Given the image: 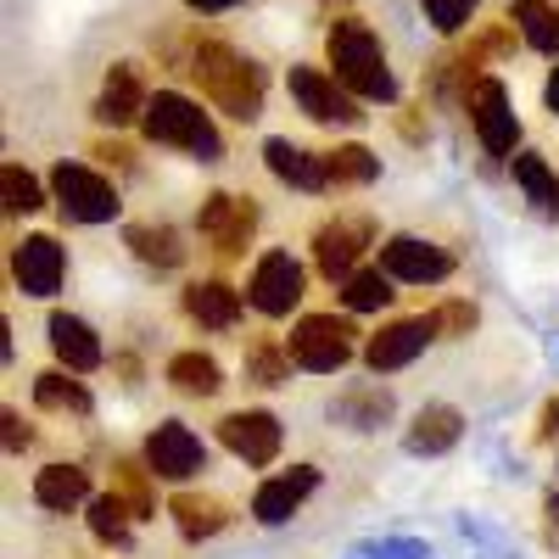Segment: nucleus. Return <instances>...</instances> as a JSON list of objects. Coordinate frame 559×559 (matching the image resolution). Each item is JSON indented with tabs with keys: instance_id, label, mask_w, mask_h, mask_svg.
<instances>
[{
	"instance_id": "1",
	"label": "nucleus",
	"mask_w": 559,
	"mask_h": 559,
	"mask_svg": "<svg viewBox=\"0 0 559 559\" xmlns=\"http://www.w3.org/2000/svg\"><path fill=\"white\" fill-rule=\"evenodd\" d=\"M324 51H331L336 79L358 102H397V79L386 68V51H381L376 28H369L364 17H336L331 34H324Z\"/></svg>"
},
{
	"instance_id": "2",
	"label": "nucleus",
	"mask_w": 559,
	"mask_h": 559,
	"mask_svg": "<svg viewBox=\"0 0 559 559\" xmlns=\"http://www.w3.org/2000/svg\"><path fill=\"white\" fill-rule=\"evenodd\" d=\"M191 73L202 79V90H207L213 107H224L229 118H241V123L258 118V107H263V73H258L252 62H241L229 45H218V39L197 45Z\"/></svg>"
},
{
	"instance_id": "3",
	"label": "nucleus",
	"mask_w": 559,
	"mask_h": 559,
	"mask_svg": "<svg viewBox=\"0 0 559 559\" xmlns=\"http://www.w3.org/2000/svg\"><path fill=\"white\" fill-rule=\"evenodd\" d=\"M140 129H146V140H157V146H179V152H191L202 163H213L224 152L213 118L191 96H179V90H157V96L146 102V112H140Z\"/></svg>"
},
{
	"instance_id": "4",
	"label": "nucleus",
	"mask_w": 559,
	"mask_h": 559,
	"mask_svg": "<svg viewBox=\"0 0 559 559\" xmlns=\"http://www.w3.org/2000/svg\"><path fill=\"white\" fill-rule=\"evenodd\" d=\"M353 324L347 319H336V313H308V319H297V331H292V358H297V369H308V376H336V369L353 358Z\"/></svg>"
},
{
	"instance_id": "5",
	"label": "nucleus",
	"mask_w": 559,
	"mask_h": 559,
	"mask_svg": "<svg viewBox=\"0 0 559 559\" xmlns=\"http://www.w3.org/2000/svg\"><path fill=\"white\" fill-rule=\"evenodd\" d=\"M51 191H57V207L73 218V224H107L118 218V191L84 163H57L51 168Z\"/></svg>"
},
{
	"instance_id": "6",
	"label": "nucleus",
	"mask_w": 559,
	"mask_h": 559,
	"mask_svg": "<svg viewBox=\"0 0 559 559\" xmlns=\"http://www.w3.org/2000/svg\"><path fill=\"white\" fill-rule=\"evenodd\" d=\"M292 102L313 118V123H358V96L336 79V73H319V68H292Z\"/></svg>"
},
{
	"instance_id": "7",
	"label": "nucleus",
	"mask_w": 559,
	"mask_h": 559,
	"mask_svg": "<svg viewBox=\"0 0 559 559\" xmlns=\"http://www.w3.org/2000/svg\"><path fill=\"white\" fill-rule=\"evenodd\" d=\"M247 302L269 319H286L297 302H302V263L292 252H263L258 269H252V286H247Z\"/></svg>"
},
{
	"instance_id": "8",
	"label": "nucleus",
	"mask_w": 559,
	"mask_h": 559,
	"mask_svg": "<svg viewBox=\"0 0 559 559\" xmlns=\"http://www.w3.org/2000/svg\"><path fill=\"white\" fill-rule=\"evenodd\" d=\"M197 229L213 241L218 258H236V252L252 241V229H258V207H252V197H224V191H213V197L202 202V213H197Z\"/></svg>"
},
{
	"instance_id": "9",
	"label": "nucleus",
	"mask_w": 559,
	"mask_h": 559,
	"mask_svg": "<svg viewBox=\"0 0 559 559\" xmlns=\"http://www.w3.org/2000/svg\"><path fill=\"white\" fill-rule=\"evenodd\" d=\"M464 102H471V123H476L481 146H487L492 157H509V152H515L521 123H515V112H509V90H503L498 79H476Z\"/></svg>"
},
{
	"instance_id": "10",
	"label": "nucleus",
	"mask_w": 559,
	"mask_h": 559,
	"mask_svg": "<svg viewBox=\"0 0 559 559\" xmlns=\"http://www.w3.org/2000/svg\"><path fill=\"white\" fill-rule=\"evenodd\" d=\"M146 464H152V476H163V481H185V476H197L207 464V453H202V437L191 426L163 419V426L146 437Z\"/></svg>"
},
{
	"instance_id": "11",
	"label": "nucleus",
	"mask_w": 559,
	"mask_h": 559,
	"mask_svg": "<svg viewBox=\"0 0 559 559\" xmlns=\"http://www.w3.org/2000/svg\"><path fill=\"white\" fill-rule=\"evenodd\" d=\"M381 269L392 280H408V286H437V280L453 274V258L437 241H419V236H392L381 247Z\"/></svg>"
},
{
	"instance_id": "12",
	"label": "nucleus",
	"mask_w": 559,
	"mask_h": 559,
	"mask_svg": "<svg viewBox=\"0 0 559 559\" xmlns=\"http://www.w3.org/2000/svg\"><path fill=\"white\" fill-rule=\"evenodd\" d=\"M369 218H331V224H319V236H313V263H319V274L324 280H347L353 274V263L364 258V247H369Z\"/></svg>"
},
{
	"instance_id": "13",
	"label": "nucleus",
	"mask_w": 559,
	"mask_h": 559,
	"mask_svg": "<svg viewBox=\"0 0 559 559\" xmlns=\"http://www.w3.org/2000/svg\"><path fill=\"white\" fill-rule=\"evenodd\" d=\"M12 274L28 297H57L62 292V274H68V258L51 236H23L17 252H12Z\"/></svg>"
},
{
	"instance_id": "14",
	"label": "nucleus",
	"mask_w": 559,
	"mask_h": 559,
	"mask_svg": "<svg viewBox=\"0 0 559 559\" xmlns=\"http://www.w3.org/2000/svg\"><path fill=\"white\" fill-rule=\"evenodd\" d=\"M218 442L236 459H247V464H274V453H280V419L263 414V408H241V414L218 419Z\"/></svg>"
},
{
	"instance_id": "15",
	"label": "nucleus",
	"mask_w": 559,
	"mask_h": 559,
	"mask_svg": "<svg viewBox=\"0 0 559 559\" xmlns=\"http://www.w3.org/2000/svg\"><path fill=\"white\" fill-rule=\"evenodd\" d=\"M431 336H437L431 319H397V324H386L381 336H369L364 364L376 369V376H392V369H403V364H414L419 353H426Z\"/></svg>"
},
{
	"instance_id": "16",
	"label": "nucleus",
	"mask_w": 559,
	"mask_h": 559,
	"mask_svg": "<svg viewBox=\"0 0 559 559\" xmlns=\"http://www.w3.org/2000/svg\"><path fill=\"white\" fill-rule=\"evenodd\" d=\"M313 487H319V471H313V464H292L286 476H274V481H263V487H258V498H252V515H258L263 526L292 521V515H297V503H302Z\"/></svg>"
},
{
	"instance_id": "17",
	"label": "nucleus",
	"mask_w": 559,
	"mask_h": 559,
	"mask_svg": "<svg viewBox=\"0 0 559 559\" xmlns=\"http://www.w3.org/2000/svg\"><path fill=\"white\" fill-rule=\"evenodd\" d=\"M146 79H140V68L134 62H118L112 73H107V84H102V96H96V118L102 123H112V129H123V123H134L140 112H146Z\"/></svg>"
},
{
	"instance_id": "18",
	"label": "nucleus",
	"mask_w": 559,
	"mask_h": 559,
	"mask_svg": "<svg viewBox=\"0 0 559 559\" xmlns=\"http://www.w3.org/2000/svg\"><path fill=\"white\" fill-rule=\"evenodd\" d=\"M51 353L62 358V369H73V376H90V369L102 364V342H96V331H90L84 319H73V313H51Z\"/></svg>"
},
{
	"instance_id": "19",
	"label": "nucleus",
	"mask_w": 559,
	"mask_h": 559,
	"mask_svg": "<svg viewBox=\"0 0 559 559\" xmlns=\"http://www.w3.org/2000/svg\"><path fill=\"white\" fill-rule=\"evenodd\" d=\"M185 313L207 331H229L241 319V292L224 286V280H197V286H185Z\"/></svg>"
},
{
	"instance_id": "20",
	"label": "nucleus",
	"mask_w": 559,
	"mask_h": 559,
	"mask_svg": "<svg viewBox=\"0 0 559 559\" xmlns=\"http://www.w3.org/2000/svg\"><path fill=\"white\" fill-rule=\"evenodd\" d=\"M263 163H269L274 179L297 185V191H324V185H331V168H324V157H308L302 146H292V140H269Z\"/></svg>"
},
{
	"instance_id": "21",
	"label": "nucleus",
	"mask_w": 559,
	"mask_h": 559,
	"mask_svg": "<svg viewBox=\"0 0 559 559\" xmlns=\"http://www.w3.org/2000/svg\"><path fill=\"white\" fill-rule=\"evenodd\" d=\"M34 498H39V509L68 515V509H79L90 498V476L79 471V464H45V471L34 476Z\"/></svg>"
},
{
	"instance_id": "22",
	"label": "nucleus",
	"mask_w": 559,
	"mask_h": 559,
	"mask_svg": "<svg viewBox=\"0 0 559 559\" xmlns=\"http://www.w3.org/2000/svg\"><path fill=\"white\" fill-rule=\"evenodd\" d=\"M168 515L179 521V532L191 537V543H202V537H213V532L229 526V509H224L218 498H202V492H179V498L168 503Z\"/></svg>"
},
{
	"instance_id": "23",
	"label": "nucleus",
	"mask_w": 559,
	"mask_h": 559,
	"mask_svg": "<svg viewBox=\"0 0 559 559\" xmlns=\"http://www.w3.org/2000/svg\"><path fill=\"white\" fill-rule=\"evenodd\" d=\"M459 431H464L459 408H448V403H431V408H419V414H414L408 448H414V453H442V448H453V442H459Z\"/></svg>"
},
{
	"instance_id": "24",
	"label": "nucleus",
	"mask_w": 559,
	"mask_h": 559,
	"mask_svg": "<svg viewBox=\"0 0 559 559\" xmlns=\"http://www.w3.org/2000/svg\"><path fill=\"white\" fill-rule=\"evenodd\" d=\"M140 263H157V269H179L185 263V247H179V229L174 224H129V236Z\"/></svg>"
},
{
	"instance_id": "25",
	"label": "nucleus",
	"mask_w": 559,
	"mask_h": 559,
	"mask_svg": "<svg viewBox=\"0 0 559 559\" xmlns=\"http://www.w3.org/2000/svg\"><path fill=\"white\" fill-rule=\"evenodd\" d=\"M168 381H174L185 397H213V392L224 386L218 358H207V353H179V358H168Z\"/></svg>"
},
{
	"instance_id": "26",
	"label": "nucleus",
	"mask_w": 559,
	"mask_h": 559,
	"mask_svg": "<svg viewBox=\"0 0 559 559\" xmlns=\"http://www.w3.org/2000/svg\"><path fill=\"white\" fill-rule=\"evenodd\" d=\"M509 23H521V34L537 45V51L559 57V7H548V0H515Z\"/></svg>"
},
{
	"instance_id": "27",
	"label": "nucleus",
	"mask_w": 559,
	"mask_h": 559,
	"mask_svg": "<svg viewBox=\"0 0 559 559\" xmlns=\"http://www.w3.org/2000/svg\"><path fill=\"white\" fill-rule=\"evenodd\" d=\"M515 185H521V191H526L543 213H559V179L548 174V163H543V157L521 152V157H515Z\"/></svg>"
},
{
	"instance_id": "28",
	"label": "nucleus",
	"mask_w": 559,
	"mask_h": 559,
	"mask_svg": "<svg viewBox=\"0 0 559 559\" xmlns=\"http://www.w3.org/2000/svg\"><path fill=\"white\" fill-rule=\"evenodd\" d=\"M347 308L353 313H376V308H386L392 302V274L386 269H358V274H347Z\"/></svg>"
},
{
	"instance_id": "29",
	"label": "nucleus",
	"mask_w": 559,
	"mask_h": 559,
	"mask_svg": "<svg viewBox=\"0 0 559 559\" xmlns=\"http://www.w3.org/2000/svg\"><path fill=\"white\" fill-rule=\"evenodd\" d=\"M129 521H134V509L123 503V492L90 498V532H96L102 543H129Z\"/></svg>"
},
{
	"instance_id": "30",
	"label": "nucleus",
	"mask_w": 559,
	"mask_h": 559,
	"mask_svg": "<svg viewBox=\"0 0 559 559\" xmlns=\"http://www.w3.org/2000/svg\"><path fill=\"white\" fill-rule=\"evenodd\" d=\"M324 168H331V185H369L381 174V157L369 146H336L331 157H324Z\"/></svg>"
},
{
	"instance_id": "31",
	"label": "nucleus",
	"mask_w": 559,
	"mask_h": 559,
	"mask_svg": "<svg viewBox=\"0 0 559 559\" xmlns=\"http://www.w3.org/2000/svg\"><path fill=\"white\" fill-rule=\"evenodd\" d=\"M73 376V369H68ZM62 369H51V376H39L34 381V397H39V408H68V414H90V392L79 386V381H68Z\"/></svg>"
},
{
	"instance_id": "32",
	"label": "nucleus",
	"mask_w": 559,
	"mask_h": 559,
	"mask_svg": "<svg viewBox=\"0 0 559 559\" xmlns=\"http://www.w3.org/2000/svg\"><path fill=\"white\" fill-rule=\"evenodd\" d=\"M286 364H297L292 347L280 353L274 342H252V347H247V381H258V386H280V381H286Z\"/></svg>"
},
{
	"instance_id": "33",
	"label": "nucleus",
	"mask_w": 559,
	"mask_h": 559,
	"mask_svg": "<svg viewBox=\"0 0 559 559\" xmlns=\"http://www.w3.org/2000/svg\"><path fill=\"white\" fill-rule=\"evenodd\" d=\"M112 492H123V503L134 509V521L152 515V487H146V471H140V464H129V459L112 464Z\"/></svg>"
},
{
	"instance_id": "34",
	"label": "nucleus",
	"mask_w": 559,
	"mask_h": 559,
	"mask_svg": "<svg viewBox=\"0 0 559 559\" xmlns=\"http://www.w3.org/2000/svg\"><path fill=\"white\" fill-rule=\"evenodd\" d=\"M0 191H7V213H34V207H45L39 179H34L28 168H17V163L0 168Z\"/></svg>"
},
{
	"instance_id": "35",
	"label": "nucleus",
	"mask_w": 559,
	"mask_h": 559,
	"mask_svg": "<svg viewBox=\"0 0 559 559\" xmlns=\"http://www.w3.org/2000/svg\"><path fill=\"white\" fill-rule=\"evenodd\" d=\"M426 7V17L442 28V34H459L464 23H471V12H476V0H419Z\"/></svg>"
},
{
	"instance_id": "36",
	"label": "nucleus",
	"mask_w": 559,
	"mask_h": 559,
	"mask_svg": "<svg viewBox=\"0 0 559 559\" xmlns=\"http://www.w3.org/2000/svg\"><path fill=\"white\" fill-rule=\"evenodd\" d=\"M431 324H437L442 336H471V331H476V308H471V302H442V308L431 313Z\"/></svg>"
},
{
	"instance_id": "37",
	"label": "nucleus",
	"mask_w": 559,
	"mask_h": 559,
	"mask_svg": "<svg viewBox=\"0 0 559 559\" xmlns=\"http://www.w3.org/2000/svg\"><path fill=\"white\" fill-rule=\"evenodd\" d=\"M0 426H7V448L17 453V448H28V426H23V419L7 408V419H0Z\"/></svg>"
},
{
	"instance_id": "38",
	"label": "nucleus",
	"mask_w": 559,
	"mask_h": 559,
	"mask_svg": "<svg viewBox=\"0 0 559 559\" xmlns=\"http://www.w3.org/2000/svg\"><path fill=\"white\" fill-rule=\"evenodd\" d=\"M191 12H224V7H241V0H185Z\"/></svg>"
},
{
	"instance_id": "39",
	"label": "nucleus",
	"mask_w": 559,
	"mask_h": 559,
	"mask_svg": "<svg viewBox=\"0 0 559 559\" xmlns=\"http://www.w3.org/2000/svg\"><path fill=\"white\" fill-rule=\"evenodd\" d=\"M554 426H559V403H548V408H543V437H554Z\"/></svg>"
},
{
	"instance_id": "40",
	"label": "nucleus",
	"mask_w": 559,
	"mask_h": 559,
	"mask_svg": "<svg viewBox=\"0 0 559 559\" xmlns=\"http://www.w3.org/2000/svg\"><path fill=\"white\" fill-rule=\"evenodd\" d=\"M96 157H107V163H129V152H123V146H96Z\"/></svg>"
},
{
	"instance_id": "41",
	"label": "nucleus",
	"mask_w": 559,
	"mask_h": 559,
	"mask_svg": "<svg viewBox=\"0 0 559 559\" xmlns=\"http://www.w3.org/2000/svg\"><path fill=\"white\" fill-rule=\"evenodd\" d=\"M548 107H554V112H559V68H554V73H548Z\"/></svg>"
}]
</instances>
